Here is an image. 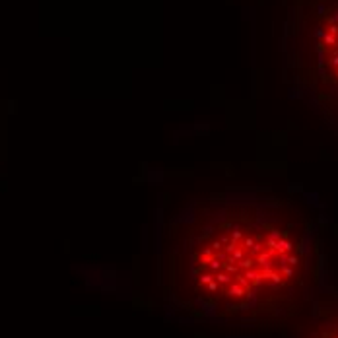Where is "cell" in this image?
Returning <instances> with one entry per match:
<instances>
[{
	"instance_id": "7a4b0ae2",
	"label": "cell",
	"mask_w": 338,
	"mask_h": 338,
	"mask_svg": "<svg viewBox=\"0 0 338 338\" xmlns=\"http://www.w3.org/2000/svg\"><path fill=\"white\" fill-rule=\"evenodd\" d=\"M311 14V91L325 121L338 130V0H317Z\"/></svg>"
},
{
	"instance_id": "6da1fadb",
	"label": "cell",
	"mask_w": 338,
	"mask_h": 338,
	"mask_svg": "<svg viewBox=\"0 0 338 338\" xmlns=\"http://www.w3.org/2000/svg\"><path fill=\"white\" fill-rule=\"evenodd\" d=\"M171 295L222 323L282 328L319 294L317 225L291 200L231 192L194 200L167 231Z\"/></svg>"
},
{
	"instance_id": "3957f363",
	"label": "cell",
	"mask_w": 338,
	"mask_h": 338,
	"mask_svg": "<svg viewBox=\"0 0 338 338\" xmlns=\"http://www.w3.org/2000/svg\"><path fill=\"white\" fill-rule=\"evenodd\" d=\"M294 325L291 338H338V290L317 294Z\"/></svg>"
}]
</instances>
